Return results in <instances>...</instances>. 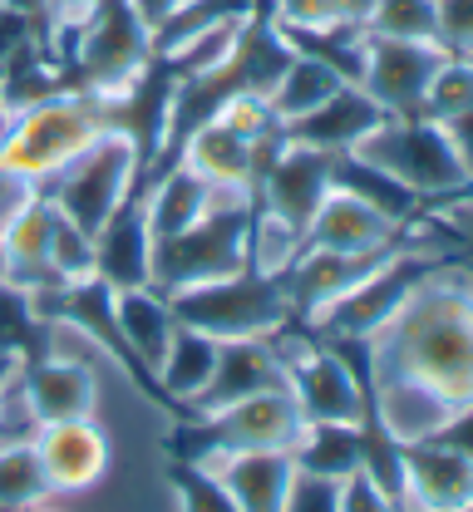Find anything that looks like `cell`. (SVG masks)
<instances>
[{
	"label": "cell",
	"mask_w": 473,
	"mask_h": 512,
	"mask_svg": "<svg viewBox=\"0 0 473 512\" xmlns=\"http://www.w3.org/2000/svg\"><path fill=\"white\" fill-rule=\"evenodd\" d=\"M55 227H60V207L50 202V192L40 188L25 212L0 232V247H5V281L20 286L25 296L30 291H55L60 276L50 271V242H55Z\"/></svg>",
	"instance_id": "cell-20"
},
{
	"label": "cell",
	"mask_w": 473,
	"mask_h": 512,
	"mask_svg": "<svg viewBox=\"0 0 473 512\" xmlns=\"http://www.w3.org/2000/svg\"><path fill=\"white\" fill-rule=\"evenodd\" d=\"M365 380L370 419L414 444L473 404V271L444 252L370 335H321Z\"/></svg>",
	"instance_id": "cell-1"
},
{
	"label": "cell",
	"mask_w": 473,
	"mask_h": 512,
	"mask_svg": "<svg viewBox=\"0 0 473 512\" xmlns=\"http://www.w3.org/2000/svg\"><path fill=\"white\" fill-rule=\"evenodd\" d=\"M267 389H286V365H281L271 335L267 340H222L217 370H212L203 394L188 399V414L227 409V404L252 399V394H267Z\"/></svg>",
	"instance_id": "cell-19"
},
{
	"label": "cell",
	"mask_w": 473,
	"mask_h": 512,
	"mask_svg": "<svg viewBox=\"0 0 473 512\" xmlns=\"http://www.w3.org/2000/svg\"><path fill=\"white\" fill-rule=\"evenodd\" d=\"M439 45L454 55H473V0H434Z\"/></svg>",
	"instance_id": "cell-32"
},
{
	"label": "cell",
	"mask_w": 473,
	"mask_h": 512,
	"mask_svg": "<svg viewBox=\"0 0 473 512\" xmlns=\"http://www.w3.org/2000/svg\"><path fill=\"white\" fill-rule=\"evenodd\" d=\"M40 192V183H30V178H20V173H10V168H0V232L25 212V202Z\"/></svg>",
	"instance_id": "cell-37"
},
{
	"label": "cell",
	"mask_w": 473,
	"mask_h": 512,
	"mask_svg": "<svg viewBox=\"0 0 473 512\" xmlns=\"http://www.w3.org/2000/svg\"><path fill=\"white\" fill-rule=\"evenodd\" d=\"M148 183L138 178L134 192L114 207V217L94 237V276L109 291H134L153 281V237H148Z\"/></svg>",
	"instance_id": "cell-14"
},
{
	"label": "cell",
	"mask_w": 473,
	"mask_h": 512,
	"mask_svg": "<svg viewBox=\"0 0 473 512\" xmlns=\"http://www.w3.org/2000/svg\"><path fill=\"white\" fill-rule=\"evenodd\" d=\"M30 40H35V20L15 10L10 0H0V64H10Z\"/></svg>",
	"instance_id": "cell-36"
},
{
	"label": "cell",
	"mask_w": 473,
	"mask_h": 512,
	"mask_svg": "<svg viewBox=\"0 0 473 512\" xmlns=\"http://www.w3.org/2000/svg\"><path fill=\"white\" fill-rule=\"evenodd\" d=\"M340 84H345V79H340L331 64H321V60H311V55H296V50H291V60H286V69H281V79L271 84L267 104H271V114H276V124H291V119L311 114L316 104H326Z\"/></svg>",
	"instance_id": "cell-26"
},
{
	"label": "cell",
	"mask_w": 473,
	"mask_h": 512,
	"mask_svg": "<svg viewBox=\"0 0 473 512\" xmlns=\"http://www.w3.org/2000/svg\"><path fill=\"white\" fill-rule=\"evenodd\" d=\"M217 355H222V340H212V335L183 325V320L173 325L168 355H163V365H158V384H163V394H168L183 414H188V399L207 389L212 370H217Z\"/></svg>",
	"instance_id": "cell-24"
},
{
	"label": "cell",
	"mask_w": 473,
	"mask_h": 512,
	"mask_svg": "<svg viewBox=\"0 0 473 512\" xmlns=\"http://www.w3.org/2000/svg\"><path fill=\"white\" fill-rule=\"evenodd\" d=\"M25 365V355H15V350H0V394H5V384L15 380V370Z\"/></svg>",
	"instance_id": "cell-40"
},
{
	"label": "cell",
	"mask_w": 473,
	"mask_h": 512,
	"mask_svg": "<svg viewBox=\"0 0 473 512\" xmlns=\"http://www.w3.org/2000/svg\"><path fill=\"white\" fill-rule=\"evenodd\" d=\"M143 178V153L129 128H104L89 148H79L65 168L50 178V202L60 207V217L74 222L79 232L99 237V227L114 217V207L134 192ZM148 183V178H143Z\"/></svg>",
	"instance_id": "cell-7"
},
{
	"label": "cell",
	"mask_w": 473,
	"mask_h": 512,
	"mask_svg": "<svg viewBox=\"0 0 473 512\" xmlns=\"http://www.w3.org/2000/svg\"><path fill=\"white\" fill-rule=\"evenodd\" d=\"M281 25H301V30H321V25H340L336 0H271Z\"/></svg>",
	"instance_id": "cell-35"
},
{
	"label": "cell",
	"mask_w": 473,
	"mask_h": 512,
	"mask_svg": "<svg viewBox=\"0 0 473 512\" xmlns=\"http://www.w3.org/2000/svg\"><path fill=\"white\" fill-rule=\"evenodd\" d=\"M405 512H459L473 503V458L439 439L400 444Z\"/></svg>",
	"instance_id": "cell-13"
},
{
	"label": "cell",
	"mask_w": 473,
	"mask_h": 512,
	"mask_svg": "<svg viewBox=\"0 0 473 512\" xmlns=\"http://www.w3.org/2000/svg\"><path fill=\"white\" fill-rule=\"evenodd\" d=\"M55 493L40 473L35 444H5L0 448V512H35Z\"/></svg>",
	"instance_id": "cell-27"
},
{
	"label": "cell",
	"mask_w": 473,
	"mask_h": 512,
	"mask_svg": "<svg viewBox=\"0 0 473 512\" xmlns=\"http://www.w3.org/2000/svg\"><path fill=\"white\" fill-rule=\"evenodd\" d=\"M429 222H434L439 232H449L459 247H473V188H464L459 197H444V202H434Z\"/></svg>",
	"instance_id": "cell-33"
},
{
	"label": "cell",
	"mask_w": 473,
	"mask_h": 512,
	"mask_svg": "<svg viewBox=\"0 0 473 512\" xmlns=\"http://www.w3.org/2000/svg\"><path fill=\"white\" fill-rule=\"evenodd\" d=\"M336 10H340V20H345V25H360V30H365V20H370L375 0H336Z\"/></svg>",
	"instance_id": "cell-39"
},
{
	"label": "cell",
	"mask_w": 473,
	"mask_h": 512,
	"mask_svg": "<svg viewBox=\"0 0 473 512\" xmlns=\"http://www.w3.org/2000/svg\"><path fill=\"white\" fill-rule=\"evenodd\" d=\"M454 50L434 45V40H390V35H370L365 30V74L360 89L385 104L395 119H419L424 89L439 74V64Z\"/></svg>",
	"instance_id": "cell-9"
},
{
	"label": "cell",
	"mask_w": 473,
	"mask_h": 512,
	"mask_svg": "<svg viewBox=\"0 0 473 512\" xmlns=\"http://www.w3.org/2000/svg\"><path fill=\"white\" fill-rule=\"evenodd\" d=\"M365 163L385 168L395 183H405L419 202H444V197H459L469 188L444 128L434 119H390L385 128H375L360 148H355Z\"/></svg>",
	"instance_id": "cell-8"
},
{
	"label": "cell",
	"mask_w": 473,
	"mask_h": 512,
	"mask_svg": "<svg viewBox=\"0 0 473 512\" xmlns=\"http://www.w3.org/2000/svg\"><path fill=\"white\" fill-rule=\"evenodd\" d=\"M281 512H340L336 508V483L331 478H311L296 468V483L286 493V508Z\"/></svg>",
	"instance_id": "cell-34"
},
{
	"label": "cell",
	"mask_w": 473,
	"mask_h": 512,
	"mask_svg": "<svg viewBox=\"0 0 473 512\" xmlns=\"http://www.w3.org/2000/svg\"><path fill=\"white\" fill-rule=\"evenodd\" d=\"M203 468L227 488L237 512H281L296 483V463L286 448H237V453H207Z\"/></svg>",
	"instance_id": "cell-17"
},
{
	"label": "cell",
	"mask_w": 473,
	"mask_h": 512,
	"mask_svg": "<svg viewBox=\"0 0 473 512\" xmlns=\"http://www.w3.org/2000/svg\"><path fill=\"white\" fill-rule=\"evenodd\" d=\"M217 197L222 192L212 188L207 178H198L193 168L168 163L163 173L148 178V197H143V207H148V237L163 242V237H178V232L198 227L207 212L217 207Z\"/></svg>",
	"instance_id": "cell-21"
},
{
	"label": "cell",
	"mask_w": 473,
	"mask_h": 512,
	"mask_svg": "<svg viewBox=\"0 0 473 512\" xmlns=\"http://www.w3.org/2000/svg\"><path fill=\"white\" fill-rule=\"evenodd\" d=\"M331 183L345 192H355V197H365L370 207H380L385 217H395V222H414V217H424V202L405 188V183H395L385 168H375V163H365L360 153H331Z\"/></svg>",
	"instance_id": "cell-25"
},
{
	"label": "cell",
	"mask_w": 473,
	"mask_h": 512,
	"mask_svg": "<svg viewBox=\"0 0 473 512\" xmlns=\"http://www.w3.org/2000/svg\"><path fill=\"white\" fill-rule=\"evenodd\" d=\"M306 419L291 399V389H267L252 399H237L227 409H207V414H183L168 429V458L173 463H203L207 453H237V448H286L301 439Z\"/></svg>",
	"instance_id": "cell-5"
},
{
	"label": "cell",
	"mask_w": 473,
	"mask_h": 512,
	"mask_svg": "<svg viewBox=\"0 0 473 512\" xmlns=\"http://www.w3.org/2000/svg\"><path fill=\"white\" fill-rule=\"evenodd\" d=\"M469 104H473V55H449V60L439 64V74L429 79V89H424L419 119L444 124L449 114H459Z\"/></svg>",
	"instance_id": "cell-29"
},
{
	"label": "cell",
	"mask_w": 473,
	"mask_h": 512,
	"mask_svg": "<svg viewBox=\"0 0 473 512\" xmlns=\"http://www.w3.org/2000/svg\"><path fill=\"white\" fill-rule=\"evenodd\" d=\"M114 316H119V330L129 340V350L138 355V365L158 380V365L168 355V340H173V306L163 291L153 286H134V291H114Z\"/></svg>",
	"instance_id": "cell-22"
},
{
	"label": "cell",
	"mask_w": 473,
	"mask_h": 512,
	"mask_svg": "<svg viewBox=\"0 0 473 512\" xmlns=\"http://www.w3.org/2000/svg\"><path fill=\"white\" fill-rule=\"evenodd\" d=\"M35 512H40V508H35Z\"/></svg>",
	"instance_id": "cell-43"
},
{
	"label": "cell",
	"mask_w": 473,
	"mask_h": 512,
	"mask_svg": "<svg viewBox=\"0 0 473 512\" xmlns=\"http://www.w3.org/2000/svg\"><path fill=\"white\" fill-rule=\"evenodd\" d=\"M55 35V64H69L65 89L119 99L153 64V30L143 25L134 0H89V10Z\"/></svg>",
	"instance_id": "cell-2"
},
{
	"label": "cell",
	"mask_w": 473,
	"mask_h": 512,
	"mask_svg": "<svg viewBox=\"0 0 473 512\" xmlns=\"http://www.w3.org/2000/svg\"><path fill=\"white\" fill-rule=\"evenodd\" d=\"M370 453V424H306L301 439L291 444V463L311 478H350L355 468H365Z\"/></svg>",
	"instance_id": "cell-23"
},
{
	"label": "cell",
	"mask_w": 473,
	"mask_h": 512,
	"mask_svg": "<svg viewBox=\"0 0 473 512\" xmlns=\"http://www.w3.org/2000/svg\"><path fill=\"white\" fill-rule=\"evenodd\" d=\"M252 217H257V197L242 192H222L217 207L207 212L198 227L153 242V291H183L198 281H217L247 266L252 247Z\"/></svg>",
	"instance_id": "cell-6"
},
{
	"label": "cell",
	"mask_w": 473,
	"mask_h": 512,
	"mask_svg": "<svg viewBox=\"0 0 473 512\" xmlns=\"http://www.w3.org/2000/svg\"><path fill=\"white\" fill-rule=\"evenodd\" d=\"M50 271L60 276V286H74V281H89L94 276V237L79 232L65 217H60L55 242H50Z\"/></svg>",
	"instance_id": "cell-30"
},
{
	"label": "cell",
	"mask_w": 473,
	"mask_h": 512,
	"mask_svg": "<svg viewBox=\"0 0 473 512\" xmlns=\"http://www.w3.org/2000/svg\"><path fill=\"white\" fill-rule=\"evenodd\" d=\"M336 508L340 512H405L365 468H355L350 478H340L336 483Z\"/></svg>",
	"instance_id": "cell-31"
},
{
	"label": "cell",
	"mask_w": 473,
	"mask_h": 512,
	"mask_svg": "<svg viewBox=\"0 0 473 512\" xmlns=\"http://www.w3.org/2000/svg\"><path fill=\"white\" fill-rule=\"evenodd\" d=\"M365 30L370 35H390V40H434L439 45L434 0H375Z\"/></svg>",
	"instance_id": "cell-28"
},
{
	"label": "cell",
	"mask_w": 473,
	"mask_h": 512,
	"mask_svg": "<svg viewBox=\"0 0 473 512\" xmlns=\"http://www.w3.org/2000/svg\"><path fill=\"white\" fill-rule=\"evenodd\" d=\"M331 192V153L321 148H306V143H281L276 158L262 173V188H257V202L267 207L271 217H281L286 227H296L306 237L321 197Z\"/></svg>",
	"instance_id": "cell-12"
},
{
	"label": "cell",
	"mask_w": 473,
	"mask_h": 512,
	"mask_svg": "<svg viewBox=\"0 0 473 512\" xmlns=\"http://www.w3.org/2000/svg\"><path fill=\"white\" fill-rule=\"evenodd\" d=\"M40 453V473L50 483V493H89L104 473H109V434L89 419H60V424H40L35 434Z\"/></svg>",
	"instance_id": "cell-15"
},
{
	"label": "cell",
	"mask_w": 473,
	"mask_h": 512,
	"mask_svg": "<svg viewBox=\"0 0 473 512\" xmlns=\"http://www.w3.org/2000/svg\"><path fill=\"white\" fill-rule=\"evenodd\" d=\"M173 320L203 330L212 340H267L291 325V296H286V266L257 271L252 261L232 276L198 281L183 291H168Z\"/></svg>",
	"instance_id": "cell-4"
},
{
	"label": "cell",
	"mask_w": 473,
	"mask_h": 512,
	"mask_svg": "<svg viewBox=\"0 0 473 512\" xmlns=\"http://www.w3.org/2000/svg\"><path fill=\"white\" fill-rule=\"evenodd\" d=\"M104 128H119L114 99L84 94V89H60V94L35 99V104L10 114V128L0 138V168H10V173L45 188Z\"/></svg>",
	"instance_id": "cell-3"
},
{
	"label": "cell",
	"mask_w": 473,
	"mask_h": 512,
	"mask_svg": "<svg viewBox=\"0 0 473 512\" xmlns=\"http://www.w3.org/2000/svg\"><path fill=\"white\" fill-rule=\"evenodd\" d=\"M10 114H15V109H10V104L0 99V138H5V128H10Z\"/></svg>",
	"instance_id": "cell-41"
},
{
	"label": "cell",
	"mask_w": 473,
	"mask_h": 512,
	"mask_svg": "<svg viewBox=\"0 0 473 512\" xmlns=\"http://www.w3.org/2000/svg\"><path fill=\"white\" fill-rule=\"evenodd\" d=\"M281 143H286V133H276V138H267V143H252V138H242L237 128H227L222 119H203V124L178 143L173 163L193 168V173L207 178L217 192L257 197L262 173H267V163L276 158Z\"/></svg>",
	"instance_id": "cell-10"
},
{
	"label": "cell",
	"mask_w": 473,
	"mask_h": 512,
	"mask_svg": "<svg viewBox=\"0 0 473 512\" xmlns=\"http://www.w3.org/2000/svg\"><path fill=\"white\" fill-rule=\"evenodd\" d=\"M395 119L385 104H375L360 84H340L326 104H316L311 114L281 124V133L291 143H306V148H321V153H355L375 128H385Z\"/></svg>",
	"instance_id": "cell-16"
},
{
	"label": "cell",
	"mask_w": 473,
	"mask_h": 512,
	"mask_svg": "<svg viewBox=\"0 0 473 512\" xmlns=\"http://www.w3.org/2000/svg\"><path fill=\"white\" fill-rule=\"evenodd\" d=\"M409 232V222L385 217L380 207H370L365 197L345 192L331 183V192L321 197L301 247H316V252H345V256H370V252H390L400 247Z\"/></svg>",
	"instance_id": "cell-11"
},
{
	"label": "cell",
	"mask_w": 473,
	"mask_h": 512,
	"mask_svg": "<svg viewBox=\"0 0 473 512\" xmlns=\"http://www.w3.org/2000/svg\"><path fill=\"white\" fill-rule=\"evenodd\" d=\"M439 128H444V138H449V148H454V158H459V168H464V178L473 188V104L459 109V114H449Z\"/></svg>",
	"instance_id": "cell-38"
},
{
	"label": "cell",
	"mask_w": 473,
	"mask_h": 512,
	"mask_svg": "<svg viewBox=\"0 0 473 512\" xmlns=\"http://www.w3.org/2000/svg\"><path fill=\"white\" fill-rule=\"evenodd\" d=\"M0 281H5V247H0Z\"/></svg>",
	"instance_id": "cell-42"
},
{
	"label": "cell",
	"mask_w": 473,
	"mask_h": 512,
	"mask_svg": "<svg viewBox=\"0 0 473 512\" xmlns=\"http://www.w3.org/2000/svg\"><path fill=\"white\" fill-rule=\"evenodd\" d=\"M20 394L35 414V424H60V419H89L99 404V380L84 360H69L50 350L45 360L20 365Z\"/></svg>",
	"instance_id": "cell-18"
}]
</instances>
